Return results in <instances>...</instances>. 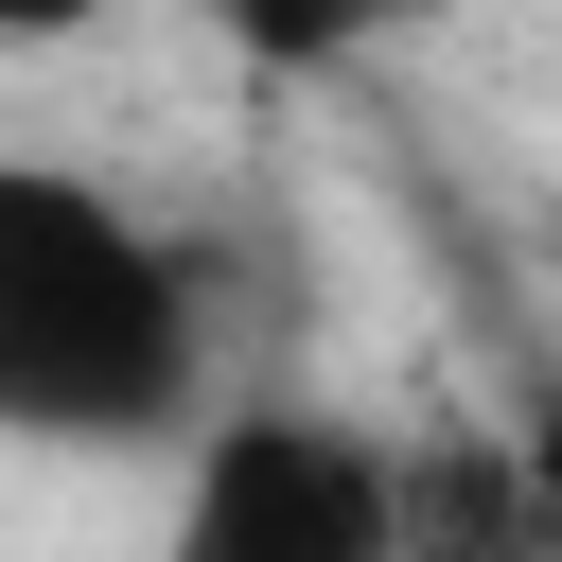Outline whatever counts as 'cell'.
<instances>
[{"label": "cell", "mask_w": 562, "mask_h": 562, "mask_svg": "<svg viewBox=\"0 0 562 562\" xmlns=\"http://www.w3.org/2000/svg\"><path fill=\"white\" fill-rule=\"evenodd\" d=\"M263 70H351V53H386V35H422L439 0H211Z\"/></svg>", "instance_id": "obj_3"}, {"label": "cell", "mask_w": 562, "mask_h": 562, "mask_svg": "<svg viewBox=\"0 0 562 562\" xmlns=\"http://www.w3.org/2000/svg\"><path fill=\"white\" fill-rule=\"evenodd\" d=\"M105 18H140V0H0V53H70V35H105Z\"/></svg>", "instance_id": "obj_4"}, {"label": "cell", "mask_w": 562, "mask_h": 562, "mask_svg": "<svg viewBox=\"0 0 562 562\" xmlns=\"http://www.w3.org/2000/svg\"><path fill=\"white\" fill-rule=\"evenodd\" d=\"M158 562H404V439L334 422V404H211L176 439V509Z\"/></svg>", "instance_id": "obj_2"}, {"label": "cell", "mask_w": 562, "mask_h": 562, "mask_svg": "<svg viewBox=\"0 0 562 562\" xmlns=\"http://www.w3.org/2000/svg\"><path fill=\"white\" fill-rule=\"evenodd\" d=\"M211 422V281L158 211L0 140V439L18 457H176Z\"/></svg>", "instance_id": "obj_1"}]
</instances>
